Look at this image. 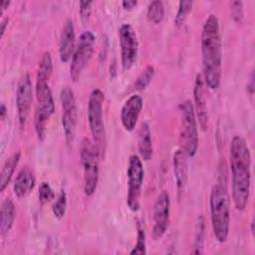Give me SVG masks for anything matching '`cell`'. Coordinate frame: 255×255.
Returning a JSON list of instances; mask_svg holds the SVG:
<instances>
[{
	"mask_svg": "<svg viewBox=\"0 0 255 255\" xmlns=\"http://www.w3.org/2000/svg\"><path fill=\"white\" fill-rule=\"evenodd\" d=\"M137 229V236H136V243L132 250L130 251V254H140L143 255L146 253V242H145V232L144 228L141 225L140 222H137L136 224Z\"/></svg>",
	"mask_w": 255,
	"mask_h": 255,
	"instance_id": "26",
	"label": "cell"
},
{
	"mask_svg": "<svg viewBox=\"0 0 255 255\" xmlns=\"http://www.w3.org/2000/svg\"><path fill=\"white\" fill-rule=\"evenodd\" d=\"M66 209H67V194L65 190L62 189L58 195L57 200L54 202L52 206V212L56 218L62 219L65 216Z\"/></svg>",
	"mask_w": 255,
	"mask_h": 255,
	"instance_id": "27",
	"label": "cell"
},
{
	"mask_svg": "<svg viewBox=\"0 0 255 255\" xmlns=\"http://www.w3.org/2000/svg\"><path fill=\"white\" fill-rule=\"evenodd\" d=\"M33 100V86L29 73H26L19 80L16 90V109L20 128L26 126Z\"/></svg>",
	"mask_w": 255,
	"mask_h": 255,
	"instance_id": "12",
	"label": "cell"
},
{
	"mask_svg": "<svg viewBox=\"0 0 255 255\" xmlns=\"http://www.w3.org/2000/svg\"><path fill=\"white\" fill-rule=\"evenodd\" d=\"M201 54L203 81L210 90L218 89L222 74V39L219 20L210 14L202 27Z\"/></svg>",
	"mask_w": 255,
	"mask_h": 255,
	"instance_id": "2",
	"label": "cell"
},
{
	"mask_svg": "<svg viewBox=\"0 0 255 255\" xmlns=\"http://www.w3.org/2000/svg\"><path fill=\"white\" fill-rule=\"evenodd\" d=\"M52 72L53 62L51 54L49 52H45L39 63L35 86L37 107L35 112L34 125L39 140H43L45 138L47 124L55 112V102L52 90L49 85Z\"/></svg>",
	"mask_w": 255,
	"mask_h": 255,
	"instance_id": "3",
	"label": "cell"
},
{
	"mask_svg": "<svg viewBox=\"0 0 255 255\" xmlns=\"http://www.w3.org/2000/svg\"><path fill=\"white\" fill-rule=\"evenodd\" d=\"M36 178L29 166H23L17 173L13 181V192L17 198H22L29 194L35 187Z\"/></svg>",
	"mask_w": 255,
	"mask_h": 255,
	"instance_id": "17",
	"label": "cell"
},
{
	"mask_svg": "<svg viewBox=\"0 0 255 255\" xmlns=\"http://www.w3.org/2000/svg\"><path fill=\"white\" fill-rule=\"evenodd\" d=\"M193 100H194V112L199 126L203 131L208 128V113L207 105L204 96V81L201 74H197L193 87Z\"/></svg>",
	"mask_w": 255,
	"mask_h": 255,
	"instance_id": "15",
	"label": "cell"
},
{
	"mask_svg": "<svg viewBox=\"0 0 255 255\" xmlns=\"http://www.w3.org/2000/svg\"><path fill=\"white\" fill-rule=\"evenodd\" d=\"M170 215V196L167 190H162L153 206V225L152 237L157 240L160 239L166 232L169 225Z\"/></svg>",
	"mask_w": 255,
	"mask_h": 255,
	"instance_id": "13",
	"label": "cell"
},
{
	"mask_svg": "<svg viewBox=\"0 0 255 255\" xmlns=\"http://www.w3.org/2000/svg\"><path fill=\"white\" fill-rule=\"evenodd\" d=\"M100 155V150L94 140L85 137L80 147V158L84 172V192L87 196H92L98 187Z\"/></svg>",
	"mask_w": 255,
	"mask_h": 255,
	"instance_id": "5",
	"label": "cell"
},
{
	"mask_svg": "<svg viewBox=\"0 0 255 255\" xmlns=\"http://www.w3.org/2000/svg\"><path fill=\"white\" fill-rule=\"evenodd\" d=\"M122 5L125 10H131L132 8H134L137 5V1L136 0H125L122 2Z\"/></svg>",
	"mask_w": 255,
	"mask_h": 255,
	"instance_id": "31",
	"label": "cell"
},
{
	"mask_svg": "<svg viewBox=\"0 0 255 255\" xmlns=\"http://www.w3.org/2000/svg\"><path fill=\"white\" fill-rule=\"evenodd\" d=\"M54 197H55V193L51 185L48 182H45V181L42 182L39 186V191H38L39 202L41 204H46L52 199H54Z\"/></svg>",
	"mask_w": 255,
	"mask_h": 255,
	"instance_id": "28",
	"label": "cell"
},
{
	"mask_svg": "<svg viewBox=\"0 0 255 255\" xmlns=\"http://www.w3.org/2000/svg\"><path fill=\"white\" fill-rule=\"evenodd\" d=\"M231 5V15L234 21L241 22L243 18V3L241 1H233L230 3Z\"/></svg>",
	"mask_w": 255,
	"mask_h": 255,
	"instance_id": "29",
	"label": "cell"
},
{
	"mask_svg": "<svg viewBox=\"0 0 255 255\" xmlns=\"http://www.w3.org/2000/svg\"><path fill=\"white\" fill-rule=\"evenodd\" d=\"M104 102L105 94L100 89L91 92L88 101V123L93 140L100 150H105L106 146V130L104 125Z\"/></svg>",
	"mask_w": 255,
	"mask_h": 255,
	"instance_id": "7",
	"label": "cell"
},
{
	"mask_svg": "<svg viewBox=\"0 0 255 255\" xmlns=\"http://www.w3.org/2000/svg\"><path fill=\"white\" fill-rule=\"evenodd\" d=\"M5 116H6V107H5V105L2 103V104H1V107H0V118H1V120H4Z\"/></svg>",
	"mask_w": 255,
	"mask_h": 255,
	"instance_id": "34",
	"label": "cell"
},
{
	"mask_svg": "<svg viewBox=\"0 0 255 255\" xmlns=\"http://www.w3.org/2000/svg\"><path fill=\"white\" fill-rule=\"evenodd\" d=\"M146 16H147V19L150 22H152L154 24L160 23L161 20L163 19V16H164L163 3L159 0H155V1L150 2L148 7H147Z\"/></svg>",
	"mask_w": 255,
	"mask_h": 255,
	"instance_id": "23",
	"label": "cell"
},
{
	"mask_svg": "<svg viewBox=\"0 0 255 255\" xmlns=\"http://www.w3.org/2000/svg\"><path fill=\"white\" fill-rule=\"evenodd\" d=\"M9 4H10L9 1H2V2H1V14H3V12H4V10H5L6 8H8Z\"/></svg>",
	"mask_w": 255,
	"mask_h": 255,
	"instance_id": "35",
	"label": "cell"
},
{
	"mask_svg": "<svg viewBox=\"0 0 255 255\" xmlns=\"http://www.w3.org/2000/svg\"><path fill=\"white\" fill-rule=\"evenodd\" d=\"M96 37L90 30L82 32L70 65V76L74 82H77L85 68L89 65L95 51Z\"/></svg>",
	"mask_w": 255,
	"mask_h": 255,
	"instance_id": "8",
	"label": "cell"
},
{
	"mask_svg": "<svg viewBox=\"0 0 255 255\" xmlns=\"http://www.w3.org/2000/svg\"><path fill=\"white\" fill-rule=\"evenodd\" d=\"M210 220L213 235L219 243L228 239L230 229V201L225 184L218 182L213 185L210 197Z\"/></svg>",
	"mask_w": 255,
	"mask_h": 255,
	"instance_id": "4",
	"label": "cell"
},
{
	"mask_svg": "<svg viewBox=\"0 0 255 255\" xmlns=\"http://www.w3.org/2000/svg\"><path fill=\"white\" fill-rule=\"evenodd\" d=\"M122 66L129 70L135 63L138 54V40L131 25L124 23L119 29Z\"/></svg>",
	"mask_w": 255,
	"mask_h": 255,
	"instance_id": "11",
	"label": "cell"
},
{
	"mask_svg": "<svg viewBox=\"0 0 255 255\" xmlns=\"http://www.w3.org/2000/svg\"><path fill=\"white\" fill-rule=\"evenodd\" d=\"M16 217V210L13 201L10 198H5L2 201L0 209V233L4 237L12 228Z\"/></svg>",
	"mask_w": 255,
	"mask_h": 255,
	"instance_id": "19",
	"label": "cell"
},
{
	"mask_svg": "<svg viewBox=\"0 0 255 255\" xmlns=\"http://www.w3.org/2000/svg\"><path fill=\"white\" fill-rule=\"evenodd\" d=\"M192 1H180L178 4V10L174 18V25L176 27H181L186 21L188 14L192 10Z\"/></svg>",
	"mask_w": 255,
	"mask_h": 255,
	"instance_id": "24",
	"label": "cell"
},
{
	"mask_svg": "<svg viewBox=\"0 0 255 255\" xmlns=\"http://www.w3.org/2000/svg\"><path fill=\"white\" fill-rule=\"evenodd\" d=\"M187 155L181 149H177L173 154V172L176 183V188L178 192V196L183 192L187 177H188V164H187Z\"/></svg>",
	"mask_w": 255,
	"mask_h": 255,
	"instance_id": "18",
	"label": "cell"
},
{
	"mask_svg": "<svg viewBox=\"0 0 255 255\" xmlns=\"http://www.w3.org/2000/svg\"><path fill=\"white\" fill-rule=\"evenodd\" d=\"M128 175V194L127 204L131 211L139 209V199L141 187L144 177V169L140 157L136 154H131L128 159L127 170Z\"/></svg>",
	"mask_w": 255,
	"mask_h": 255,
	"instance_id": "9",
	"label": "cell"
},
{
	"mask_svg": "<svg viewBox=\"0 0 255 255\" xmlns=\"http://www.w3.org/2000/svg\"><path fill=\"white\" fill-rule=\"evenodd\" d=\"M75 26L71 19H67L62 29L59 45V56L63 63H68L75 52Z\"/></svg>",
	"mask_w": 255,
	"mask_h": 255,
	"instance_id": "16",
	"label": "cell"
},
{
	"mask_svg": "<svg viewBox=\"0 0 255 255\" xmlns=\"http://www.w3.org/2000/svg\"><path fill=\"white\" fill-rule=\"evenodd\" d=\"M229 160L232 177V199L237 210L243 211L248 203L251 190V153L241 135L231 139Z\"/></svg>",
	"mask_w": 255,
	"mask_h": 255,
	"instance_id": "1",
	"label": "cell"
},
{
	"mask_svg": "<svg viewBox=\"0 0 255 255\" xmlns=\"http://www.w3.org/2000/svg\"><path fill=\"white\" fill-rule=\"evenodd\" d=\"M154 75V68L152 66H146L145 69L140 73V75L136 78L133 88L135 90H143L145 89L149 83L151 82Z\"/></svg>",
	"mask_w": 255,
	"mask_h": 255,
	"instance_id": "25",
	"label": "cell"
},
{
	"mask_svg": "<svg viewBox=\"0 0 255 255\" xmlns=\"http://www.w3.org/2000/svg\"><path fill=\"white\" fill-rule=\"evenodd\" d=\"M21 158V152L17 151L14 152L11 156L7 158L5 163L3 164L2 171H1V178H0V191H4L5 188L8 186L14 171L20 161Z\"/></svg>",
	"mask_w": 255,
	"mask_h": 255,
	"instance_id": "21",
	"label": "cell"
},
{
	"mask_svg": "<svg viewBox=\"0 0 255 255\" xmlns=\"http://www.w3.org/2000/svg\"><path fill=\"white\" fill-rule=\"evenodd\" d=\"M251 233L254 234V220L253 219L251 221Z\"/></svg>",
	"mask_w": 255,
	"mask_h": 255,
	"instance_id": "36",
	"label": "cell"
},
{
	"mask_svg": "<svg viewBox=\"0 0 255 255\" xmlns=\"http://www.w3.org/2000/svg\"><path fill=\"white\" fill-rule=\"evenodd\" d=\"M8 23H9V18L8 17L2 19V21H1V37H3V35L5 33V30H6V27L8 26Z\"/></svg>",
	"mask_w": 255,
	"mask_h": 255,
	"instance_id": "33",
	"label": "cell"
},
{
	"mask_svg": "<svg viewBox=\"0 0 255 255\" xmlns=\"http://www.w3.org/2000/svg\"><path fill=\"white\" fill-rule=\"evenodd\" d=\"M60 100L62 105V127L68 143L73 142L77 128V105L73 90L65 87L61 90Z\"/></svg>",
	"mask_w": 255,
	"mask_h": 255,
	"instance_id": "10",
	"label": "cell"
},
{
	"mask_svg": "<svg viewBox=\"0 0 255 255\" xmlns=\"http://www.w3.org/2000/svg\"><path fill=\"white\" fill-rule=\"evenodd\" d=\"M180 143L181 149L188 157L195 155L198 149L199 137L197 120L191 101H184L180 107Z\"/></svg>",
	"mask_w": 255,
	"mask_h": 255,
	"instance_id": "6",
	"label": "cell"
},
{
	"mask_svg": "<svg viewBox=\"0 0 255 255\" xmlns=\"http://www.w3.org/2000/svg\"><path fill=\"white\" fill-rule=\"evenodd\" d=\"M138 152L143 160H149L152 157V140L149 126L146 123L140 125L138 130Z\"/></svg>",
	"mask_w": 255,
	"mask_h": 255,
	"instance_id": "20",
	"label": "cell"
},
{
	"mask_svg": "<svg viewBox=\"0 0 255 255\" xmlns=\"http://www.w3.org/2000/svg\"><path fill=\"white\" fill-rule=\"evenodd\" d=\"M79 5H80V10L79 11H80L82 21L84 23H86L90 19L93 2L92 1H80Z\"/></svg>",
	"mask_w": 255,
	"mask_h": 255,
	"instance_id": "30",
	"label": "cell"
},
{
	"mask_svg": "<svg viewBox=\"0 0 255 255\" xmlns=\"http://www.w3.org/2000/svg\"><path fill=\"white\" fill-rule=\"evenodd\" d=\"M204 235H205V220H204L203 215H199L195 222L193 249H192L191 253H193V254H202L203 253Z\"/></svg>",
	"mask_w": 255,
	"mask_h": 255,
	"instance_id": "22",
	"label": "cell"
},
{
	"mask_svg": "<svg viewBox=\"0 0 255 255\" xmlns=\"http://www.w3.org/2000/svg\"><path fill=\"white\" fill-rule=\"evenodd\" d=\"M143 107V100L139 95H131L121 110V122L126 130L134 129Z\"/></svg>",
	"mask_w": 255,
	"mask_h": 255,
	"instance_id": "14",
	"label": "cell"
},
{
	"mask_svg": "<svg viewBox=\"0 0 255 255\" xmlns=\"http://www.w3.org/2000/svg\"><path fill=\"white\" fill-rule=\"evenodd\" d=\"M246 88H247V91H249V94H250V95H253V92H254V75H253V73L251 74L250 81H249V83L247 84Z\"/></svg>",
	"mask_w": 255,
	"mask_h": 255,
	"instance_id": "32",
	"label": "cell"
}]
</instances>
